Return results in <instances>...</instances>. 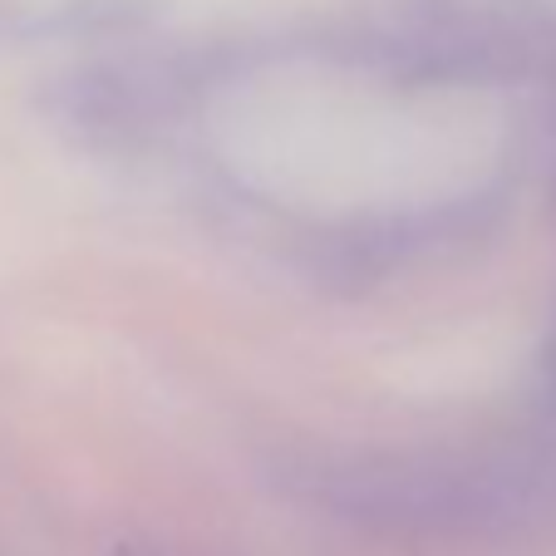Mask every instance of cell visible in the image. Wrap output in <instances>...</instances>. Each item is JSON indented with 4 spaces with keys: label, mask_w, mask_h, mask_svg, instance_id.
Returning a JSON list of instances; mask_svg holds the SVG:
<instances>
[{
    "label": "cell",
    "mask_w": 556,
    "mask_h": 556,
    "mask_svg": "<svg viewBox=\"0 0 556 556\" xmlns=\"http://www.w3.org/2000/svg\"><path fill=\"white\" fill-rule=\"evenodd\" d=\"M552 384H556V355H552Z\"/></svg>",
    "instance_id": "obj_1"
}]
</instances>
